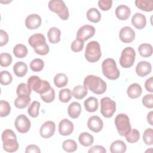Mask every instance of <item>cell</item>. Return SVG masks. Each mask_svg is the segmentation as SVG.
I'll return each mask as SVG.
<instances>
[{
  "instance_id": "cell-1",
  "label": "cell",
  "mask_w": 153,
  "mask_h": 153,
  "mask_svg": "<svg viewBox=\"0 0 153 153\" xmlns=\"http://www.w3.org/2000/svg\"><path fill=\"white\" fill-rule=\"evenodd\" d=\"M84 85L88 90L96 94H102L104 93L107 88L106 82L100 77L88 75L84 79Z\"/></svg>"
},
{
  "instance_id": "cell-2",
  "label": "cell",
  "mask_w": 153,
  "mask_h": 153,
  "mask_svg": "<svg viewBox=\"0 0 153 153\" xmlns=\"http://www.w3.org/2000/svg\"><path fill=\"white\" fill-rule=\"evenodd\" d=\"M29 45L33 48L35 52L41 56L47 55L50 51V48L46 43L45 36L40 33L32 35L28 39Z\"/></svg>"
},
{
  "instance_id": "cell-3",
  "label": "cell",
  "mask_w": 153,
  "mask_h": 153,
  "mask_svg": "<svg viewBox=\"0 0 153 153\" xmlns=\"http://www.w3.org/2000/svg\"><path fill=\"white\" fill-rule=\"evenodd\" d=\"M3 148L8 152H14L19 148V143L15 133L11 129H5L2 133Z\"/></svg>"
},
{
  "instance_id": "cell-4",
  "label": "cell",
  "mask_w": 153,
  "mask_h": 153,
  "mask_svg": "<svg viewBox=\"0 0 153 153\" xmlns=\"http://www.w3.org/2000/svg\"><path fill=\"white\" fill-rule=\"evenodd\" d=\"M102 70L103 75L111 80L118 79L120 75V71L117 66L116 62L112 58H108L103 61Z\"/></svg>"
},
{
  "instance_id": "cell-5",
  "label": "cell",
  "mask_w": 153,
  "mask_h": 153,
  "mask_svg": "<svg viewBox=\"0 0 153 153\" xmlns=\"http://www.w3.org/2000/svg\"><path fill=\"white\" fill-rule=\"evenodd\" d=\"M27 84L32 90L39 94L45 93L51 88L47 81L42 80L36 75L30 76L27 79Z\"/></svg>"
},
{
  "instance_id": "cell-6",
  "label": "cell",
  "mask_w": 153,
  "mask_h": 153,
  "mask_svg": "<svg viewBox=\"0 0 153 153\" xmlns=\"http://www.w3.org/2000/svg\"><path fill=\"white\" fill-rule=\"evenodd\" d=\"M84 56L85 59L90 63L97 62L102 56L99 43L96 41L89 42L86 45Z\"/></svg>"
},
{
  "instance_id": "cell-7",
  "label": "cell",
  "mask_w": 153,
  "mask_h": 153,
  "mask_svg": "<svg viewBox=\"0 0 153 153\" xmlns=\"http://www.w3.org/2000/svg\"><path fill=\"white\" fill-rule=\"evenodd\" d=\"M48 8L51 11L56 13L63 20H67L69 16L68 7L62 0H51L48 2Z\"/></svg>"
},
{
  "instance_id": "cell-8",
  "label": "cell",
  "mask_w": 153,
  "mask_h": 153,
  "mask_svg": "<svg viewBox=\"0 0 153 153\" xmlns=\"http://www.w3.org/2000/svg\"><path fill=\"white\" fill-rule=\"evenodd\" d=\"M114 122L118 133L121 136H125L131 128L129 117L126 114H118Z\"/></svg>"
},
{
  "instance_id": "cell-9",
  "label": "cell",
  "mask_w": 153,
  "mask_h": 153,
  "mask_svg": "<svg viewBox=\"0 0 153 153\" xmlns=\"http://www.w3.org/2000/svg\"><path fill=\"white\" fill-rule=\"evenodd\" d=\"M135 58L136 52L134 48L131 47H127L121 51L120 64L124 68H130L133 65Z\"/></svg>"
},
{
  "instance_id": "cell-10",
  "label": "cell",
  "mask_w": 153,
  "mask_h": 153,
  "mask_svg": "<svg viewBox=\"0 0 153 153\" xmlns=\"http://www.w3.org/2000/svg\"><path fill=\"white\" fill-rule=\"evenodd\" d=\"M116 111V103L110 97H104L100 100V113L105 118H111Z\"/></svg>"
},
{
  "instance_id": "cell-11",
  "label": "cell",
  "mask_w": 153,
  "mask_h": 153,
  "mask_svg": "<svg viewBox=\"0 0 153 153\" xmlns=\"http://www.w3.org/2000/svg\"><path fill=\"white\" fill-rule=\"evenodd\" d=\"M14 126L19 133H26L30 130L31 123L25 115L20 114L16 117L14 121Z\"/></svg>"
},
{
  "instance_id": "cell-12",
  "label": "cell",
  "mask_w": 153,
  "mask_h": 153,
  "mask_svg": "<svg viewBox=\"0 0 153 153\" xmlns=\"http://www.w3.org/2000/svg\"><path fill=\"white\" fill-rule=\"evenodd\" d=\"M96 30L94 26L90 25H85L79 28L76 32V38H78L84 42L93 37L95 33Z\"/></svg>"
},
{
  "instance_id": "cell-13",
  "label": "cell",
  "mask_w": 153,
  "mask_h": 153,
  "mask_svg": "<svg viewBox=\"0 0 153 153\" xmlns=\"http://www.w3.org/2000/svg\"><path fill=\"white\" fill-rule=\"evenodd\" d=\"M56 130V124L52 121H47L40 127V136L45 139H48L54 135Z\"/></svg>"
},
{
  "instance_id": "cell-14",
  "label": "cell",
  "mask_w": 153,
  "mask_h": 153,
  "mask_svg": "<svg viewBox=\"0 0 153 153\" xmlns=\"http://www.w3.org/2000/svg\"><path fill=\"white\" fill-rule=\"evenodd\" d=\"M120 40L124 43H130L135 38V32L129 26H124L121 29L119 32Z\"/></svg>"
},
{
  "instance_id": "cell-15",
  "label": "cell",
  "mask_w": 153,
  "mask_h": 153,
  "mask_svg": "<svg viewBox=\"0 0 153 153\" xmlns=\"http://www.w3.org/2000/svg\"><path fill=\"white\" fill-rule=\"evenodd\" d=\"M87 127L93 132L98 133L103 128V122L99 116L93 115L88 118Z\"/></svg>"
},
{
  "instance_id": "cell-16",
  "label": "cell",
  "mask_w": 153,
  "mask_h": 153,
  "mask_svg": "<svg viewBox=\"0 0 153 153\" xmlns=\"http://www.w3.org/2000/svg\"><path fill=\"white\" fill-rule=\"evenodd\" d=\"M41 17L37 14H29L25 19L26 27L30 30L38 28L41 25Z\"/></svg>"
},
{
  "instance_id": "cell-17",
  "label": "cell",
  "mask_w": 153,
  "mask_h": 153,
  "mask_svg": "<svg viewBox=\"0 0 153 153\" xmlns=\"http://www.w3.org/2000/svg\"><path fill=\"white\" fill-rule=\"evenodd\" d=\"M152 71L151 64L147 61L139 62L135 69L136 74L140 77H144L151 73Z\"/></svg>"
},
{
  "instance_id": "cell-18",
  "label": "cell",
  "mask_w": 153,
  "mask_h": 153,
  "mask_svg": "<svg viewBox=\"0 0 153 153\" xmlns=\"http://www.w3.org/2000/svg\"><path fill=\"white\" fill-rule=\"evenodd\" d=\"M73 123L68 119L61 120L59 124V132L62 136H69L74 131Z\"/></svg>"
},
{
  "instance_id": "cell-19",
  "label": "cell",
  "mask_w": 153,
  "mask_h": 153,
  "mask_svg": "<svg viewBox=\"0 0 153 153\" xmlns=\"http://www.w3.org/2000/svg\"><path fill=\"white\" fill-rule=\"evenodd\" d=\"M131 23L137 29H143L146 24L145 16L140 13H135L131 17Z\"/></svg>"
},
{
  "instance_id": "cell-20",
  "label": "cell",
  "mask_w": 153,
  "mask_h": 153,
  "mask_svg": "<svg viewBox=\"0 0 153 153\" xmlns=\"http://www.w3.org/2000/svg\"><path fill=\"white\" fill-rule=\"evenodd\" d=\"M130 14V8L126 5H120L115 9L116 17L120 20H127Z\"/></svg>"
},
{
  "instance_id": "cell-21",
  "label": "cell",
  "mask_w": 153,
  "mask_h": 153,
  "mask_svg": "<svg viewBox=\"0 0 153 153\" xmlns=\"http://www.w3.org/2000/svg\"><path fill=\"white\" fill-rule=\"evenodd\" d=\"M142 93V88L137 83H133L130 84L127 90L128 96L131 99H136L140 96Z\"/></svg>"
},
{
  "instance_id": "cell-22",
  "label": "cell",
  "mask_w": 153,
  "mask_h": 153,
  "mask_svg": "<svg viewBox=\"0 0 153 153\" xmlns=\"http://www.w3.org/2000/svg\"><path fill=\"white\" fill-rule=\"evenodd\" d=\"M81 106L79 103L77 102H73L69 105L68 108V114L69 116L73 118H77L81 114Z\"/></svg>"
},
{
  "instance_id": "cell-23",
  "label": "cell",
  "mask_w": 153,
  "mask_h": 153,
  "mask_svg": "<svg viewBox=\"0 0 153 153\" xmlns=\"http://www.w3.org/2000/svg\"><path fill=\"white\" fill-rule=\"evenodd\" d=\"M84 108L88 112H94L96 111L99 107L98 99L95 97H89L84 102Z\"/></svg>"
},
{
  "instance_id": "cell-24",
  "label": "cell",
  "mask_w": 153,
  "mask_h": 153,
  "mask_svg": "<svg viewBox=\"0 0 153 153\" xmlns=\"http://www.w3.org/2000/svg\"><path fill=\"white\" fill-rule=\"evenodd\" d=\"M61 31L56 27H51L47 32L48 40L51 44H57L60 41Z\"/></svg>"
},
{
  "instance_id": "cell-25",
  "label": "cell",
  "mask_w": 153,
  "mask_h": 153,
  "mask_svg": "<svg viewBox=\"0 0 153 153\" xmlns=\"http://www.w3.org/2000/svg\"><path fill=\"white\" fill-rule=\"evenodd\" d=\"M13 72L17 76L23 77L27 74V65L23 62H17L13 66Z\"/></svg>"
},
{
  "instance_id": "cell-26",
  "label": "cell",
  "mask_w": 153,
  "mask_h": 153,
  "mask_svg": "<svg viewBox=\"0 0 153 153\" xmlns=\"http://www.w3.org/2000/svg\"><path fill=\"white\" fill-rule=\"evenodd\" d=\"M32 89L27 85V84L22 82L19 84L16 89V93L18 97L26 98L30 97L31 94Z\"/></svg>"
},
{
  "instance_id": "cell-27",
  "label": "cell",
  "mask_w": 153,
  "mask_h": 153,
  "mask_svg": "<svg viewBox=\"0 0 153 153\" xmlns=\"http://www.w3.org/2000/svg\"><path fill=\"white\" fill-rule=\"evenodd\" d=\"M126 150L127 146L121 140L114 141L110 146V151L111 153H124Z\"/></svg>"
},
{
  "instance_id": "cell-28",
  "label": "cell",
  "mask_w": 153,
  "mask_h": 153,
  "mask_svg": "<svg viewBox=\"0 0 153 153\" xmlns=\"http://www.w3.org/2000/svg\"><path fill=\"white\" fill-rule=\"evenodd\" d=\"M88 93V88L82 85H78L75 86L72 91V96L76 99H82Z\"/></svg>"
},
{
  "instance_id": "cell-29",
  "label": "cell",
  "mask_w": 153,
  "mask_h": 153,
  "mask_svg": "<svg viewBox=\"0 0 153 153\" xmlns=\"http://www.w3.org/2000/svg\"><path fill=\"white\" fill-rule=\"evenodd\" d=\"M136 6L140 10L150 12L153 10V1L152 0H136Z\"/></svg>"
},
{
  "instance_id": "cell-30",
  "label": "cell",
  "mask_w": 153,
  "mask_h": 153,
  "mask_svg": "<svg viewBox=\"0 0 153 153\" xmlns=\"http://www.w3.org/2000/svg\"><path fill=\"white\" fill-rule=\"evenodd\" d=\"M78 140L81 145L87 147L93 143L94 137L88 132H82L79 135Z\"/></svg>"
},
{
  "instance_id": "cell-31",
  "label": "cell",
  "mask_w": 153,
  "mask_h": 153,
  "mask_svg": "<svg viewBox=\"0 0 153 153\" xmlns=\"http://www.w3.org/2000/svg\"><path fill=\"white\" fill-rule=\"evenodd\" d=\"M87 19L93 23H98L101 19V14L96 8H91L87 11Z\"/></svg>"
},
{
  "instance_id": "cell-32",
  "label": "cell",
  "mask_w": 153,
  "mask_h": 153,
  "mask_svg": "<svg viewBox=\"0 0 153 153\" xmlns=\"http://www.w3.org/2000/svg\"><path fill=\"white\" fill-rule=\"evenodd\" d=\"M53 81L57 87L62 88L68 84V78L64 73H59L54 76Z\"/></svg>"
},
{
  "instance_id": "cell-33",
  "label": "cell",
  "mask_w": 153,
  "mask_h": 153,
  "mask_svg": "<svg viewBox=\"0 0 153 153\" xmlns=\"http://www.w3.org/2000/svg\"><path fill=\"white\" fill-rule=\"evenodd\" d=\"M27 48L26 45L22 44H16L13 48V54L17 58H24L27 54Z\"/></svg>"
},
{
  "instance_id": "cell-34",
  "label": "cell",
  "mask_w": 153,
  "mask_h": 153,
  "mask_svg": "<svg viewBox=\"0 0 153 153\" xmlns=\"http://www.w3.org/2000/svg\"><path fill=\"white\" fill-rule=\"evenodd\" d=\"M139 54L143 57H149L152 54V47L150 44L143 43L138 47Z\"/></svg>"
},
{
  "instance_id": "cell-35",
  "label": "cell",
  "mask_w": 153,
  "mask_h": 153,
  "mask_svg": "<svg viewBox=\"0 0 153 153\" xmlns=\"http://www.w3.org/2000/svg\"><path fill=\"white\" fill-rule=\"evenodd\" d=\"M62 148L67 152H73L77 149V144L74 140L67 139L63 141Z\"/></svg>"
},
{
  "instance_id": "cell-36",
  "label": "cell",
  "mask_w": 153,
  "mask_h": 153,
  "mask_svg": "<svg viewBox=\"0 0 153 153\" xmlns=\"http://www.w3.org/2000/svg\"><path fill=\"white\" fill-rule=\"evenodd\" d=\"M125 137L128 143H136L140 139V133L136 128H131L130 131L125 136Z\"/></svg>"
},
{
  "instance_id": "cell-37",
  "label": "cell",
  "mask_w": 153,
  "mask_h": 153,
  "mask_svg": "<svg viewBox=\"0 0 153 153\" xmlns=\"http://www.w3.org/2000/svg\"><path fill=\"white\" fill-rule=\"evenodd\" d=\"M29 66L32 71L40 72L44 67V62L41 59H34L30 62Z\"/></svg>"
},
{
  "instance_id": "cell-38",
  "label": "cell",
  "mask_w": 153,
  "mask_h": 153,
  "mask_svg": "<svg viewBox=\"0 0 153 153\" xmlns=\"http://www.w3.org/2000/svg\"><path fill=\"white\" fill-rule=\"evenodd\" d=\"M41 103L38 101H33L29 105L27 109V113L33 118H36L39 115V109Z\"/></svg>"
},
{
  "instance_id": "cell-39",
  "label": "cell",
  "mask_w": 153,
  "mask_h": 153,
  "mask_svg": "<svg viewBox=\"0 0 153 153\" xmlns=\"http://www.w3.org/2000/svg\"><path fill=\"white\" fill-rule=\"evenodd\" d=\"M31 99L30 97L23 98L17 97L14 100V106L18 109H23L26 108L30 103Z\"/></svg>"
},
{
  "instance_id": "cell-40",
  "label": "cell",
  "mask_w": 153,
  "mask_h": 153,
  "mask_svg": "<svg viewBox=\"0 0 153 153\" xmlns=\"http://www.w3.org/2000/svg\"><path fill=\"white\" fill-rule=\"evenodd\" d=\"M72 97V93L69 88H63L59 91V99L63 103L68 102Z\"/></svg>"
},
{
  "instance_id": "cell-41",
  "label": "cell",
  "mask_w": 153,
  "mask_h": 153,
  "mask_svg": "<svg viewBox=\"0 0 153 153\" xmlns=\"http://www.w3.org/2000/svg\"><path fill=\"white\" fill-rule=\"evenodd\" d=\"M11 112V106L9 103L5 100H0V117L8 116Z\"/></svg>"
},
{
  "instance_id": "cell-42",
  "label": "cell",
  "mask_w": 153,
  "mask_h": 153,
  "mask_svg": "<svg viewBox=\"0 0 153 153\" xmlns=\"http://www.w3.org/2000/svg\"><path fill=\"white\" fill-rule=\"evenodd\" d=\"M143 141L147 145H152L153 144V130L152 128H146L142 136Z\"/></svg>"
},
{
  "instance_id": "cell-43",
  "label": "cell",
  "mask_w": 153,
  "mask_h": 153,
  "mask_svg": "<svg viewBox=\"0 0 153 153\" xmlns=\"http://www.w3.org/2000/svg\"><path fill=\"white\" fill-rule=\"evenodd\" d=\"M13 77L11 74L7 71H2L0 74V82L2 85H7L11 83Z\"/></svg>"
},
{
  "instance_id": "cell-44",
  "label": "cell",
  "mask_w": 153,
  "mask_h": 153,
  "mask_svg": "<svg viewBox=\"0 0 153 153\" xmlns=\"http://www.w3.org/2000/svg\"><path fill=\"white\" fill-rule=\"evenodd\" d=\"M41 99L45 103H51L55 99V91L53 88H51L50 90L44 94H40Z\"/></svg>"
},
{
  "instance_id": "cell-45",
  "label": "cell",
  "mask_w": 153,
  "mask_h": 153,
  "mask_svg": "<svg viewBox=\"0 0 153 153\" xmlns=\"http://www.w3.org/2000/svg\"><path fill=\"white\" fill-rule=\"evenodd\" d=\"M1 66L2 67H7L11 65L13 61L12 56L10 54L7 53H2L0 54Z\"/></svg>"
},
{
  "instance_id": "cell-46",
  "label": "cell",
  "mask_w": 153,
  "mask_h": 153,
  "mask_svg": "<svg viewBox=\"0 0 153 153\" xmlns=\"http://www.w3.org/2000/svg\"><path fill=\"white\" fill-rule=\"evenodd\" d=\"M84 46V42L78 38H76L71 44V48L74 52L77 53L82 50Z\"/></svg>"
},
{
  "instance_id": "cell-47",
  "label": "cell",
  "mask_w": 153,
  "mask_h": 153,
  "mask_svg": "<svg viewBox=\"0 0 153 153\" xmlns=\"http://www.w3.org/2000/svg\"><path fill=\"white\" fill-rule=\"evenodd\" d=\"M142 103L147 108L151 109L153 108V94H147L142 98Z\"/></svg>"
},
{
  "instance_id": "cell-48",
  "label": "cell",
  "mask_w": 153,
  "mask_h": 153,
  "mask_svg": "<svg viewBox=\"0 0 153 153\" xmlns=\"http://www.w3.org/2000/svg\"><path fill=\"white\" fill-rule=\"evenodd\" d=\"M112 5V0H99L98 1V6L102 11L109 10Z\"/></svg>"
},
{
  "instance_id": "cell-49",
  "label": "cell",
  "mask_w": 153,
  "mask_h": 153,
  "mask_svg": "<svg viewBox=\"0 0 153 153\" xmlns=\"http://www.w3.org/2000/svg\"><path fill=\"white\" fill-rule=\"evenodd\" d=\"M9 37L7 32L1 29L0 30V46H4L6 45L8 42Z\"/></svg>"
},
{
  "instance_id": "cell-50",
  "label": "cell",
  "mask_w": 153,
  "mask_h": 153,
  "mask_svg": "<svg viewBox=\"0 0 153 153\" xmlns=\"http://www.w3.org/2000/svg\"><path fill=\"white\" fill-rule=\"evenodd\" d=\"M88 152L89 153H95V152H99V153H106V150L105 148L100 145H94L91 146L88 151Z\"/></svg>"
},
{
  "instance_id": "cell-51",
  "label": "cell",
  "mask_w": 153,
  "mask_h": 153,
  "mask_svg": "<svg viewBox=\"0 0 153 153\" xmlns=\"http://www.w3.org/2000/svg\"><path fill=\"white\" fill-rule=\"evenodd\" d=\"M40 152H41V150L39 148L37 145H33V144H31L27 146L25 150V153H40Z\"/></svg>"
},
{
  "instance_id": "cell-52",
  "label": "cell",
  "mask_w": 153,
  "mask_h": 153,
  "mask_svg": "<svg viewBox=\"0 0 153 153\" xmlns=\"http://www.w3.org/2000/svg\"><path fill=\"white\" fill-rule=\"evenodd\" d=\"M145 89L150 92L152 93L153 92V77L151 76L148 79L146 80L145 82Z\"/></svg>"
},
{
  "instance_id": "cell-53",
  "label": "cell",
  "mask_w": 153,
  "mask_h": 153,
  "mask_svg": "<svg viewBox=\"0 0 153 153\" xmlns=\"http://www.w3.org/2000/svg\"><path fill=\"white\" fill-rule=\"evenodd\" d=\"M152 116H153V112L152 111H150L149 112H148L147 117H146V119H147V121L148 123L151 125L152 126L153 125V123H152Z\"/></svg>"
}]
</instances>
